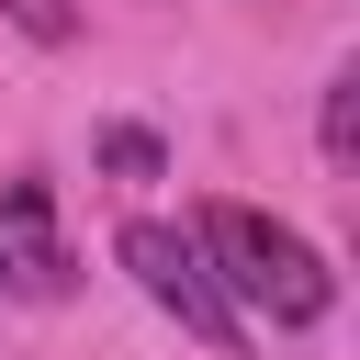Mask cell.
Here are the masks:
<instances>
[{
    "mask_svg": "<svg viewBox=\"0 0 360 360\" xmlns=\"http://www.w3.org/2000/svg\"><path fill=\"white\" fill-rule=\"evenodd\" d=\"M0 292H11V304H68V292H79V248H68L56 191H45L34 169L0 180Z\"/></svg>",
    "mask_w": 360,
    "mask_h": 360,
    "instance_id": "cell-3",
    "label": "cell"
},
{
    "mask_svg": "<svg viewBox=\"0 0 360 360\" xmlns=\"http://www.w3.org/2000/svg\"><path fill=\"white\" fill-rule=\"evenodd\" d=\"M349 124H360V68L326 79V169H349Z\"/></svg>",
    "mask_w": 360,
    "mask_h": 360,
    "instance_id": "cell-4",
    "label": "cell"
},
{
    "mask_svg": "<svg viewBox=\"0 0 360 360\" xmlns=\"http://www.w3.org/2000/svg\"><path fill=\"white\" fill-rule=\"evenodd\" d=\"M191 248H202L214 292L236 304V326H248V315H259V326H326V304H338L326 248H315L304 225L259 214V202H202V214H191Z\"/></svg>",
    "mask_w": 360,
    "mask_h": 360,
    "instance_id": "cell-1",
    "label": "cell"
},
{
    "mask_svg": "<svg viewBox=\"0 0 360 360\" xmlns=\"http://www.w3.org/2000/svg\"><path fill=\"white\" fill-rule=\"evenodd\" d=\"M101 169H124V180H158L169 158H158V135H146V124H112V135H101Z\"/></svg>",
    "mask_w": 360,
    "mask_h": 360,
    "instance_id": "cell-5",
    "label": "cell"
},
{
    "mask_svg": "<svg viewBox=\"0 0 360 360\" xmlns=\"http://www.w3.org/2000/svg\"><path fill=\"white\" fill-rule=\"evenodd\" d=\"M112 259L135 270V292L158 304V315H180L214 360H236L248 349V326H236V304L214 292V270H202V248H191V225H158V214H135L124 236H112Z\"/></svg>",
    "mask_w": 360,
    "mask_h": 360,
    "instance_id": "cell-2",
    "label": "cell"
}]
</instances>
